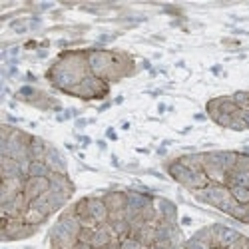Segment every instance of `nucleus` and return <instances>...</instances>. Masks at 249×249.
I'll use <instances>...</instances> for the list:
<instances>
[{
    "label": "nucleus",
    "instance_id": "nucleus-18",
    "mask_svg": "<svg viewBox=\"0 0 249 249\" xmlns=\"http://www.w3.org/2000/svg\"><path fill=\"white\" fill-rule=\"evenodd\" d=\"M230 194L239 205H249V188L247 185H231Z\"/></svg>",
    "mask_w": 249,
    "mask_h": 249
},
{
    "label": "nucleus",
    "instance_id": "nucleus-5",
    "mask_svg": "<svg viewBox=\"0 0 249 249\" xmlns=\"http://www.w3.org/2000/svg\"><path fill=\"white\" fill-rule=\"evenodd\" d=\"M88 213L98 225L108 223L110 210L106 207V203H104V197H88Z\"/></svg>",
    "mask_w": 249,
    "mask_h": 249
},
{
    "label": "nucleus",
    "instance_id": "nucleus-7",
    "mask_svg": "<svg viewBox=\"0 0 249 249\" xmlns=\"http://www.w3.org/2000/svg\"><path fill=\"white\" fill-rule=\"evenodd\" d=\"M126 199H128V205L126 207H130V210H134L138 213L143 210V207H148V205L154 203V197L152 196H146V194H142V192H134V190L126 192Z\"/></svg>",
    "mask_w": 249,
    "mask_h": 249
},
{
    "label": "nucleus",
    "instance_id": "nucleus-13",
    "mask_svg": "<svg viewBox=\"0 0 249 249\" xmlns=\"http://www.w3.org/2000/svg\"><path fill=\"white\" fill-rule=\"evenodd\" d=\"M178 161H179V163H183L190 172L197 174V172H203L205 158H203V154H188V156H181Z\"/></svg>",
    "mask_w": 249,
    "mask_h": 249
},
{
    "label": "nucleus",
    "instance_id": "nucleus-1",
    "mask_svg": "<svg viewBox=\"0 0 249 249\" xmlns=\"http://www.w3.org/2000/svg\"><path fill=\"white\" fill-rule=\"evenodd\" d=\"M88 66H90V74L108 80L112 68H114V52L108 50H90L88 52Z\"/></svg>",
    "mask_w": 249,
    "mask_h": 249
},
{
    "label": "nucleus",
    "instance_id": "nucleus-19",
    "mask_svg": "<svg viewBox=\"0 0 249 249\" xmlns=\"http://www.w3.org/2000/svg\"><path fill=\"white\" fill-rule=\"evenodd\" d=\"M48 199H50V203H52V207H54V212H58L60 207H64V205H66V201L70 199V196H66V194H58V192H48Z\"/></svg>",
    "mask_w": 249,
    "mask_h": 249
},
{
    "label": "nucleus",
    "instance_id": "nucleus-27",
    "mask_svg": "<svg viewBox=\"0 0 249 249\" xmlns=\"http://www.w3.org/2000/svg\"><path fill=\"white\" fill-rule=\"evenodd\" d=\"M106 249H122V243H120V239H118V237H116V239H112V243H110Z\"/></svg>",
    "mask_w": 249,
    "mask_h": 249
},
{
    "label": "nucleus",
    "instance_id": "nucleus-15",
    "mask_svg": "<svg viewBox=\"0 0 249 249\" xmlns=\"http://www.w3.org/2000/svg\"><path fill=\"white\" fill-rule=\"evenodd\" d=\"M46 219H48V215L44 212L36 210V207H32V205H28V210L22 213V221L28 223V225H34V227H38L40 223H44Z\"/></svg>",
    "mask_w": 249,
    "mask_h": 249
},
{
    "label": "nucleus",
    "instance_id": "nucleus-10",
    "mask_svg": "<svg viewBox=\"0 0 249 249\" xmlns=\"http://www.w3.org/2000/svg\"><path fill=\"white\" fill-rule=\"evenodd\" d=\"M48 165H50V170L54 174H66V161L64 158L60 156V152L52 146H48V154H46V160H44Z\"/></svg>",
    "mask_w": 249,
    "mask_h": 249
},
{
    "label": "nucleus",
    "instance_id": "nucleus-21",
    "mask_svg": "<svg viewBox=\"0 0 249 249\" xmlns=\"http://www.w3.org/2000/svg\"><path fill=\"white\" fill-rule=\"evenodd\" d=\"M230 130H235V132H243V130H247V126H245L243 118L239 116V112L231 116V122H230Z\"/></svg>",
    "mask_w": 249,
    "mask_h": 249
},
{
    "label": "nucleus",
    "instance_id": "nucleus-16",
    "mask_svg": "<svg viewBox=\"0 0 249 249\" xmlns=\"http://www.w3.org/2000/svg\"><path fill=\"white\" fill-rule=\"evenodd\" d=\"M50 174H52L50 165H48L44 160H36V161H32V165H30L28 178H50Z\"/></svg>",
    "mask_w": 249,
    "mask_h": 249
},
{
    "label": "nucleus",
    "instance_id": "nucleus-25",
    "mask_svg": "<svg viewBox=\"0 0 249 249\" xmlns=\"http://www.w3.org/2000/svg\"><path fill=\"white\" fill-rule=\"evenodd\" d=\"M227 249H249V237H245V235H241L237 241H233Z\"/></svg>",
    "mask_w": 249,
    "mask_h": 249
},
{
    "label": "nucleus",
    "instance_id": "nucleus-11",
    "mask_svg": "<svg viewBox=\"0 0 249 249\" xmlns=\"http://www.w3.org/2000/svg\"><path fill=\"white\" fill-rule=\"evenodd\" d=\"M156 210H158L161 221L176 223V219H178V210H176V205H174L172 201H168V199H160Z\"/></svg>",
    "mask_w": 249,
    "mask_h": 249
},
{
    "label": "nucleus",
    "instance_id": "nucleus-29",
    "mask_svg": "<svg viewBox=\"0 0 249 249\" xmlns=\"http://www.w3.org/2000/svg\"><path fill=\"white\" fill-rule=\"evenodd\" d=\"M16 32H18V34H24V32H26V26H18Z\"/></svg>",
    "mask_w": 249,
    "mask_h": 249
},
{
    "label": "nucleus",
    "instance_id": "nucleus-3",
    "mask_svg": "<svg viewBox=\"0 0 249 249\" xmlns=\"http://www.w3.org/2000/svg\"><path fill=\"white\" fill-rule=\"evenodd\" d=\"M212 237H213V247H223L227 249L233 241H237L241 237L239 231L231 230V227H225V225H212Z\"/></svg>",
    "mask_w": 249,
    "mask_h": 249
},
{
    "label": "nucleus",
    "instance_id": "nucleus-4",
    "mask_svg": "<svg viewBox=\"0 0 249 249\" xmlns=\"http://www.w3.org/2000/svg\"><path fill=\"white\" fill-rule=\"evenodd\" d=\"M46 192H50V179L48 178H26V185H24V196L28 201L44 196Z\"/></svg>",
    "mask_w": 249,
    "mask_h": 249
},
{
    "label": "nucleus",
    "instance_id": "nucleus-28",
    "mask_svg": "<svg viewBox=\"0 0 249 249\" xmlns=\"http://www.w3.org/2000/svg\"><path fill=\"white\" fill-rule=\"evenodd\" d=\"M74 249H94V247H92L90 243H80V241H78V243L74 245Z\"/></svg>",
    "mask_w": 249,
    "mask_h": 249
},
{
    "label": "nucleus",
    "instance_id": "nucleus-6",
    "mask_svg": "<svg viewBox=\"0 0 249 249\" xmlns=\"http://www.w3.org/2000/svg\"><path fill=\"white\" fill-rule=\"evenodd\" d=\"M50 192H58V194H66L72 196L74 194V183L68 179L66 174H50Z\"/></svg>",
    "mask_w": 249,
    "mask_h": 249
},
{
    "label": "nucleus",
    "instance_id": "nucleus-23",
    "mask_svg": "<svg viewBox=\"0 0 249 249\" xmlns=\"http://www.w3.org/2000/svg\"><path fill=\"white\" fill-rule=\"evenodd\" d=\"M235 170H237V172H245V174H249V154H239V156H237Z\"/></svg>",
    "mask_w": 249,
    "mask_h": 249
},
{
    "label": "nucleus",
    "instance_id": "nucleus-24",
    "mask_svg": "<svg viewBox=\"0 0 249 249\" xmlns=\"http://www.w3.org/2000/svg\"><path fill=\"white\" fill-rule=\"evenodd\" d=\"M120 243H122V249H143V245L136 237H130V235L120 239Z\"/></svg>",
    "mask_w": 249,
    "mask_h": 249
},
{
    "label": "nucleus",
    "instance_id": "nucleus-8",
    "mask_svg": "<svg viewBox=\"0 0 249 249\" xmlns=\"http://www.w3.org/2000/svg\"><path fill=\"white\" fill-rule=\"evenodd\" d=\"M168 174H170L178 183H181V185H188L190 179H192V176H194V172H190V170L185 168L183 163H179L178 160L168 165Z\"/></svg>",
    "mask_w": 249,
    "mask_h": 249
},
{
    "label": "nucleus",
    "instance_id": "nucleus-26",
    "mask_svg": "<svg viewBox=\"0 0 249 249\" xmlns=\"http://www.w3.org/2000/svg\"><path fill=\"white\" fill-rule=\"evenodd\" d=\"M212 245H207V243H201L197 239H190V241H185V249H210Z\"/></svg>",
    "mask_w": 249,
    "mask_h": 249
},
{
    "label": "nucleus",
    "instance_id": "nucleus-22",
    "mask_svg": "<svg viewBox=\"0 0 249 249\" xmlns=\"http://www.w3.org/2000/svg\"><path fill=\"white\" fill-rule=\"evenodd\" d=\"M233 219H237V221H243L245 223V217H247V205H235L233 210H231V213H230Z\"/></svg>",
    "mask_w": 249,
    "mask_h": 249
},
{
    "label": "nucleus",
    "instance_id": "nucleus-2",
    "mask_svg": "<svg viewBox=\"0 0 249 249\" xmlns=\"http://www.w3.org/2000/svg\"><path fill=\"white\" fill-rule=\"evenodd\" d=\"M194 196H196L197 201L210 203V205H213V207H219L225 199H230V197H231L230 188H227V185H219V183H210L207 188L194 192Z\"/></svg>",
    "mask_w": 249,
    "mask_h": 249
},
{
    "label": "nucleus",
    "instance_id": "nucleus-12",
    "mask_svg": "<svg viewBox=\"0 0 249 249\" xmlns=\"http://www.w3.org/2000/svg\"><path fill=\"white\" fill-rule=\"evenodd\" d=\"M0 170H2V179L22 176V174H20V161L14 160V158H8V156H2V161H0Z\"/></svg>",
    "mask_w": 249,
    "mask_h": 249
},
{
    "label": "nucleus",
    "instance_id": "nucleus-14",
    "mask_svg": "<svg viewBox=\"0 0 249 249\" xmlns=\"http://www.w3.org/2000/svg\"><path fill=\"white\" fill-rule=\"evenodd\" d=\"M28 152H30V160L36 161V160H46V154H48V143L40 138H32L30 146H28Z\"/></svg>",
    "mask_w": 249,
    "mask_h": 249
},
{
    "label": "nucleus",
    "instance_id": "nucleus-17",
    "mask_svg": "<svg viewBox=\"0 0 249 249\" xmlns=\"http://www.w3.org/2000/svg\"><path fill=\"white\" fill-rule=\"evenodd\" d=\"M210 183H212V181H210V178H207V174H205V172H197V174H194V176H192L190 183L185 185V188L192 190V192H197V190L207 188Z\"/></svg>",
    "mask_w": 249,
    "mask_h": 249
},
{
    "label": "nucleus",
    "instance_id": "nucleus-31",
    "mask_svg": "<svg viewBox=\"0 0 249 249\" xmlns=\"http://www.w3.org/2000/svg\"><path fill=\"white\" fill-rule=\"evenodd\" d=\"M245 223H249V205H247V217H245Z\"/></svg>",
    "mask_w": 249,
    "mask_h": 249
},
{
    "label": "nucleus",
    "instance_id": "nucleus-9",
    "mask_svg": "<svg viewBox=\"0 0 249 249\" xmlns=\"http://www.w3.org/2000/svg\"><path fill=\"white\" fill-rule=\"evenodd\" d=\"M104 203H106V207L110 212L126 210V205H128L126 192H110V194H106V196H104Z\"/></svg>",
    "mask_w": 249,
    "mask_h": 249
},
{
    "label": "nucleus",
    "instance_id": "nucleus-30",
    "mask_svg": "<svg viewBox=\"0 0 249 249\" xmlns=\"http://www.w3.org/2000/svg\"><path fill=\"white\" fill-rule=\"evenodd\" d=\"M181 223H183V225H190V223H192V219H190V217H183V219H181Z\"/></svg>",
    "mask_w": 249,
    "mask_h": 249
},
{
    "label": "nucleus",
    "instance_id": "nucleus-20",
    "mask_svg": "<svg viewBox=\"0 0 249 249\" xmlns=\"http://www.w3.org/2000/svg\"><path fill=\"white\" fill-rule=\"evenodd\" d=\"M231 100L235 102V106L239 110H247L249 108V92H235L231 96Z\"/></svg>",
    "mask_w": 249,
    "mask_h": 249
}]
</instances>
